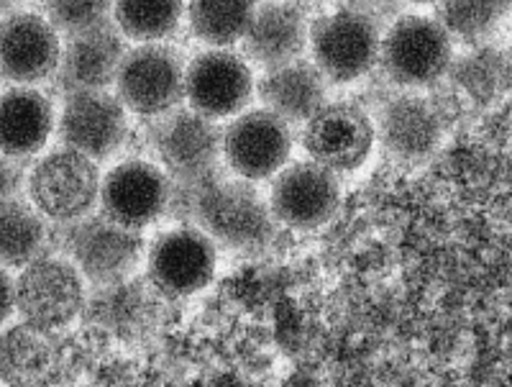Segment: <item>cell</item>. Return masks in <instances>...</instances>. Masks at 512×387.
Here are the masks:
<instances>
[{
    "label": "cell",
    "instance_id": "cell-1",
    "mask_svg": "<svg viewBox=\"0 0 512 387\" xmlns=\"http://www.w3.org/2000/svg\"><path fill=\"white\" fill-rule=\"evenodd\" d=\"M167 213L203 229L226 249H259L277 229L269 203L254 182L226 165L198 182H172Z\"/></svg>",
    "mask_w": 512,
    "mask_h": 387
},
{
    "label": "cell",
    "instance_id": "cell-2",
    "mask_svg": "<svg viewBox=\"0 0 512 387\" xmlns=\"http://www.w3.org/2000/svg\"><path fill=\"white\" fill-rule=\"evenodd\" d=\"M90 362V331L64 336L24 321L0 334V380L8 385H62Z\"/></svg>",
    "mask_w": 512,
    "mask_h": 387
},
{
    "label": "cell",
    "instance_id": "cell-3",
    "mask_svg": "<svg viewBox=\"0 0 512 387\" xmlns=\"http://www.w3.org/2000/svg\"><path fill=\"white\" fill-rule=\"evenodd\" d=\"M454 57V39L431 16H405L387 26L379 42L377 67L402 90L433 88Z\"/></svg>",
    "mask_w": 512,
    "mask_h": 387
},
{
    "label": "cell",
    "instance_id": "cell-4",
    "mask_svg": "<svg viewBox=\"0 0 512 387\" xmlns=\"http://www.w3.org/2000/svg\"><path fill=\"white\" fill-rule=\"evenodd\" d=\"M57 239L62 257L70 259L80 275L98 288L128 280L144 257L141 231L121 229L95 211L59 223Z\"/></svg>",
    "mask_w": 512,
    "mask_h": 387
},
{
    "label": "cell",
    "instance_id": "cell-5",
    "mask_svg": "<svg viewBox=\"0 0 512 387\" xmlns=\"http://www.w3.org/2000/svg\"><path fill=\"white\" fill-rule=\"evenodd\" d=\"M146 136L172 182H198L223 165V129L190 106L149 118Z\"/></svg>",
    "mask_w": 512,
    "mask_h": 387
},
{
    "label": "cell",
    "instance_id": "cell-6",
    "mask_svg": "<svg viewBox=\"0 0 512 387\" xmlns=\"http://www.w3.org/2000/svg\"><path fill=\"white\" fill-rule=\"evenodd\" d=\"M382 29L372 18L346 6L310 24L308 47L313 65L328 83H354L377 67Z\"/></svg>",
    "mask_w": 512,
    "mask_h": 387
},
{
    "label": "cell",
    "instance_id": "cell-7",
    "mask_svg": "<svg viewBox=\"0 0 512 387\" xmlns=\"http://www.w3.org/2000/svg\"><path fill=\"white\" fill-rule=\"evenodd\" d=\"M85 277L67 257L41 254L21 267L16 280V311L36 329L64 331L85 311Z\"/></svg>",
    "mask_w": 512,
    "mask_h": 387
},
{
    "label": "cell",
    "instance_id": "cell-8",
    "mask_svg": "<svg viewBox=\"0 0 512 387\" xmlns=\"http://www.w3.org/2000/svg\"><path fill=\"white\" fill-rule=\"evenodd\" d=\"M113 88L126 111L144 118L162 116L185 100L182 57L164 42L126 49Z\"/></svg>",
    "mask_w": 512,
    "mask_h": 387
},
{
    "label": "cell",
    "instance_id": "cell-9",
    "mask_svg": "<svg viewBox=\"0 0 512 387\" xmlns=\"http://www.w3.org/2000/svg\"><path fill=\"white\" fill-rule=\"evenodd\" d=\"M29 200L54 223L75 221L98 208V162L70 147L44 154L31 170Z\"/></svg>",
    "mask_w": 512,
    "mask_h": 387
},
{
    "label": "cell",
    "instance_id": "cell-10",
    "mask_svg": "<svg viewBox=\"0 0 512 387\" xmlns=\"http://www.w3.org/2000/svg\"><path fill=\"white\" fill-rule=\"evenodd\" d=\"M216 264V241L198 226L182 223L152 241L146 252V280L167 298H187L208 288Z\"/></svg>",
    "mask_w": 512,
    "mask_h": 387
},
{
    "label": "cell",
    "instance_id": "cell-11",
    "mask_svg": "<svg viewBox=\"0 0 512 387\" xmlns=\"http://www.w3.org/2000/svg\"><path fill=\"white\" fill-rule=\"evenodd\" d=\"M172 177L146 159H126L100 180L98 213L128 231H144L167 216Z\"/></svg>",
    "mask_w": 512,
    "mask_h": 387
},
{
    "label": "cell",
    "instance_id": "cell-12",
    "mask_svg": "<svg viewBox=\"0 0 512 387\" xmlns=\"http://www.w3.org/2000/svg\"><path fill=\"white\" fill-rule=\"evenodd\" d=\"M292 126L269 108L241 111L223 129V162L251 182L272 180L290 162Z\"/></svg>",
    "mask_w": 512,
    "mask_h": 387
},
{
    "label": "cell",
    "instance_id": "cell-13",
    "mask_svg": "<svg viewBox=\"0 0 512 387\" xmlns=\"http://www.w3.org/2000/svg\"><path fill=\"white\" fill-rule=\"evenodd\" d=\"M254 98V75L244 54L210 47L185 67V100L200 116L221 121L239 116Z\"/></svg>",
    "mask_w": 512,
    "mask_h": 387
},
{
    "label": "cell",
    "instance_id": "cell-14",
    "mask_svg": "<svg viewBox=\"0 0 512 387\" xmlns=\"http://www.w3.org/2000/svg\"><path fill=\"white\" fill-rule=\"evenodd\" d=\"M269 211L287 229L310 231L336 216L341 206V185L336 172L320 167L313 159L287 162L272 177Z\"/></svg>",
    "mask_w": 512,
    "mask_h": 387
},
{
    "label": "cell",
    "instance_id": "cell-15",
    "mask_svg": "<svg viewBox=\"0 0 512 387\" xmlns=\"http://www.w3.org/2000/svg\"><path fill=\"white\" fill-rule=\"evenodd\" d=\"M54 131L62 147L103 162L126 141L128 111L111 90H75L64 93V106Z\"/></svg>",
    "mask_w": 512,
    "mask_h": 387
},
{
    "label": "cell",
    "instance_id": "cell-16",
    "mask_svg": "<svg viewBox=\"0 0 512 387\" xmlns=\"http://www.w3.org/2000/svg\"><path fill=\"white\" fill-rule=\"evenodd\" d=\"M303 149L331 172H354L374 147V124L356 103H323L303 124Z\"/></svg>",
    "mask_w": 512,
    "mask_h": 387
},
{
    "label": "cell",
    "instance_id": "cell-17",
    "mask_svg": "<svg viewBox=\"0 0 512 387\" xmlns=\"http://www.w3.org/2000/svg\"><path fill=\"white\" fill-rule=\"evenodd\" d=\"M372 124L374 141H379L384 154L408 165L436 154L446 131V121L436 111L433 100L418 90H402L387 100Z\"/></svg>",
    "mask_w": 512,
    "mask_h": 387
},
{
    "label": "cell",
    "instance_id": "cell-18",
    "mask_svg": "<svg viewBox=\"0 0 512 387\" xmlns=\"http://www.w3.org/2000/svg\"><path fill=\"white\" fill-rule=\"evenodd\" d=\"M436 111L446 116L487 111L505 98L510 75H507V54L497 47H477L461 57H451L443 77L438 80Z\"/></svg>",
    "mask_w": 512,
    "mask_h": 387
},
{
    "label": "cell",
    "instance_id": "cell-19",
    "mask_svg": "<svg viewBox=\"0 0 512 387\" xmlns=\"http://www.w3.org/2000/svg\"><path fill=\"white\" fill-rule=\"evenodd\" d=\"M62 57L59 31L36 13L0 18V77L13 85H39L54 77Z\"/></svg>",
    "mask_w": 512,
    "mask_h": 387
},
{
    "label": "cell",
    "instance_id": "cell-20",
    "mask_svg": "<svg viewBox=\"0 0 512 387\" xmlns=\"http://www.w3.org/2000/svg\"><path fill=\"white\" fill-rule=\"evenodd\" d=\"M308 31V18L297 3L264 0L256 3L251 26L239 44L246 62L267 72L303 59L308 49Z\"/></svg>",
    "mask_w": 512,
    "mask_h": 387
},
{
    "label": "cell",
    "instance_id": "cell-21",
    "mask_svg": "<svg viewBox=\"0 0 512 387\" xmlns=\"http://www.w3.org/2000/svg\"><path fill=\"white\" fill-rule=\"evenodd\" d=\"M126 49V36L116 29V24L67 36L54 83L62 93L108 90L116 83V72Z\"/></svg>",
    "mask_w": 512,
    "mask_h": 387
},
{
    "label": "cell",
    "instance_id": "cell-22",
    "mask_svg": "<svg viewBox=\"0 0 512 387\" xmlns=\"http://www.w3.org/2000/svg\"><path fill=\"white\" fill-rule=\"evenodd\" d=\"M57 116L52 100L31 85H13L0 93V152L13 159L34 157L47 147Z\"/></svg>",
    "mask_w": 512,
    "mask_h": 387
},
{
    "label": "cell",
    "instance_id": "cell-23",
    "mask_svg": "<svg viewBox=\"0 0 512 387\" xmlns=\"http://www.w3.org/2000/svg\"><path fill=\"white\" fill-rule=\"evenodd\" d=\"M256 95L287 124H305L328 98V80L323 72L305 59H295L290 65L274 67L254 83Z\"/></svg>",
    "mask_w": 512,
    "mask_h": 387
},
{
    "label": "cell",
    "instance_id": "cell-24",
    "mask_svg": "<svg viewBox=\"0 0 512 387\" xmlns=\"http://www.w3.org/2000/svg\"><path fill=\"white\" fill-rule=\"evenodd\" d=\"M47 241V218L31 200L18 195L0 200V267L21 270L44 254Z\"/></svg>",
    "mask_w": 512,
    "mask_h": 387
},
{
    "label": "cell",
    "instance_id": "cell-25",
    "mask_svg": "<svg viewBox=\"0 0 512 387\" xmlns=\"http://www.w3.org/2000/svg\"><path fill=\"white\" fill-rule=\"evenodd\" d=\"M259 0H187V26L198 42L231 49L244 39Z\"/></svg>",
    "mask_w": 512,
    "mask_h": 387
},
{
    "label": "cell",
    "instance_id": "cell-26",
    "mask_svg": "<svg viewBox=\"0 0 512 387\" xmlns=\"http://www.w3.org/2000/svg\"><path fill=\"white\" fill-rule=\"evenodd\" d=\"M182 18L185 0H113V24L131 42H167Z\"/></svg>",
    "mask_w": 512,
    "mask_h": 387
},
{
    "label": "cell",
    "instance_id": "cell-27",
    "mask_svg": "<svg viewBox=\"0 0 512 387\" xmlns=\"http://www.w3.org/2000/svg\"><path fill=\"white\" fill-rule=\"evenodd\" d=\"M510 13V0H438L436 18L451 36L484 39Z\"/></svg>",
    "mask_w": 512,
    "mask_h": 387
},
{
    "label": "cell",
    "instance_id": "cell-28",
    "mask_svg": "<svg viewBox=\"0 0 512 387\" xmlns=\"http://www.w3.org/2000/svg\"><path fill=\"white\" fill-rule=\"evenodd\" d=\"M47 21L64 36L113 24V0H44Z\"/></svg>",
    "mask_w": 512,
    "mask_h": 387
},
{
    "label": "cell",
    "instance_id": "cell-29",
    "mask_svg": "<svg viewBox=\"0 0 512 387\" xmlns=\"http://www.w3.org/2000/svg\"><path fill=\"white\" fill-rule=\"evenodd\" d=\"M402 3L405 0H354L351 8H356V11L372 18L374 24L382 29L384 24L390 26L392 21H397L402 16Z\"/></svg>",
    "mask_w": 512,
    "mask_h": 387
},
{
    "label": "cell",
    "instance_id": "cell-30",
    "mask_svg": "<svg viewBox=\"0 0 512 387\" xmlns=\"http://www.w3.org/2000/svg\"><path fill=\"white\" fill-rule=\"evenodd\" d=\"M18 162H21V159H13L8 157V154L0 152V200L18 195V190L24 185L26 175Z\"/></svg>",
    "mask_w": 512,
    "mask_h": 387
},
{
    "label": "cell",
    "instance_id": "cell-31",
    "mask_svg": "<svg viewBox=\"0 0 512 387\" xmlns=\"http://www.w3.org/2000/svg\"><path fill=\"white\" fill-rule=\"evenodd\" d=\"M16 313V280L6 267H0V326Z\"/></svg>",
    "mask_w": 512,
    "mask_h": 387
},
{
    "label": "cell",
    "instance_id": "cell-32",
    "mask_svg": "<svg viewBox=\"0 0 512 387\" xmlns=\"http://www.w3.org/2000/svg\"><path fill=\"white\" fill-rule=\"evenodd\" d=\"M13 6H16V0H0V18H6L13 11Z\"/></svg>",
    "mask_w": 512,
    "mask_h": 387
},
{
    "label": "cell",
    "instance_id": "cell-33",
    "mask_svg": "<svg viewBox=\"0 0 512 387\" xmlns=\"http://www.w3.org/2000/svg\"><path fill=\"white\" fill-rule=\"evenodd\" d=\"M405 3H418V6H436L438 0H405Z\"/></svg>",
    "mask_w": 512,
    "mask_h": 387
}]
</instances>
